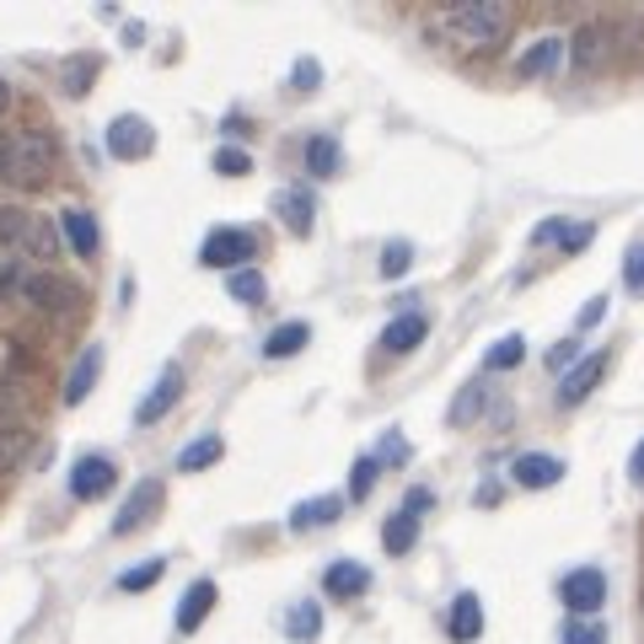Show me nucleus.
<instances>
[{"instance_id": "nucleus-30", "label": "nucleus", "mask_w": 644, "mask_h": 644, "mask_svg": "<svg viewBox=\"0 0 644 644\" xmlns=\"http://www.w3.org/2000/svg\"><path fill=\"white\" fill-rule=\"evenodd\" d=\"M97 81V60L92 55H76V60H65V70H60V87L70 97H87V87Z\"/></svg>"}, {"instance_id": "nucleus-6", "label": "nucleus", "mask_w": 644, "mask_h": 644, "mask_svg": "<svg viewBox=\"0 0 644 644\" xmlns=\"http://www.w3.org/2000/svg\"><path fill=\"white\" fill-rule=\"evenodd\" d=\"M156 151V123L140 113H119L108 123V156L113 161H146Z\"/></svg>"}, {"instance_id": "nucleus-40", "label": "nucleus", "mask_w": 644, "mask_h": 644, "mask_svg": "<svg viewBox=\"0 0 644 644\" xmlns=\"http://www.w3.org/2000/svg\"><path fill=\"white\" fill-rule=\"evenodd\" d=\"M478 408H484V387H478V382H473V387H467V393H462L457 398V408H452V419H473V414H478Z\"/></svg>"}, {"instance_id": "nucleus-4", "label": "nucleus", "mask_w": 644, "mask_h": 644, "mask_svg": "<svg viewBox=\"0 0 644 644\" xmlns=\"http://www.w3.org/2000/svg\"><path fill=\"white\" fill-rule=\"evenodd\" d=\"M22 301H28L38 317H55L60 328H76L81 311H87V290H81L76 279H65L60 269H38V275L28 279V290H22Z\"/></svg>"}, {"instance_id": "nucleus-1", "label": "nucleus", "mask_w": 644, "mask_h": 644, "mask_svg": "<svg viewBox=\"0 0 644 644\" xmlns=\"http://www.w3.org/2000/svg\"><path fill=\"white\" fill-rule=\"evenodd\" d=\"M435 32L446 38V43H457L467 55H478V49H499L505 43V32H511V6L505 0H462L452 6Z\"/></svg>"}, {"instance_id": "nucleus-33", "label": "nucleus", "mask_w": 644, "mask_h": 644, "mask_svg": "<svg viewBox=\"0 0 644 644\" xmlns=\"http://www.w3.org/2000/svg\"><path fill=\"white\" fill-rule=\"evenodd\" d=\"M522 355H526V338L522 334H505L489 349V360H484V366H489V370H511V366H522Z\"/></svg>"}, {"instance_id": "nucleus-3", "label": "nucleus", "mask_w": 644, "mask_h": 644, "mask_svg": "<svg viewBox=\"0 0 644 644\" xmlns=\"http://www.w3.org/2000/svg\"><path fill=\"white\" fill-rule=\"evenodd\" d=\"M0 247L49 269L55 252H60V226L49 215H32V210H0Z\"/></svg>"}, {"instance_id": "nucleus-19", "label": "nucleus", "mask_w": 644, "mask_h": 644, "mask_svg": "<svg viewBox=\"0 0 644 644\" xmlns=\"http://www.w3.org/2000/svg\"><path fill=\"white\" fill-rule=\"evenodd\" d=\"M323 585H328V596H366L370 591V569L366 564H355V558H338V564H328V575H323Z\"/></svg>"}, {"instance_id": "nucleus-12", "label": "nucleus", "mask_w": 644, "mask_h": 644, "mask_svg": "<svg viewBox=\"0 0 644 644\" xmlns=\"http://www.w3.org/2000/svg\"><path fill=\"white\" fill-rule=\"evenodd\" d=\"M102 360H108V355H102V344L81 349V360L70 366V376H65V393H60L65 408H81V403H87V393H92L97 376H102Z\"/></svg>"}, {"instance_id": "nucleus-17", "label": "nucleus", "mask_w": 644, "mask_h": 644, "mask_svg": "<svg viewBox=\"0 0 644 644\" xmlns=\"http://www.w3.org/2000/svg\"><path fill=\"white\" fill-rule=\"evenodd\" d=\"M178 398H184V370H161V382H156L151 393L140 398V408H135V419H140V425H156Z\"/></svg>"}, {"instance_id": "nucleus-22", "label": "nucleus", "mask_w": 644, "mask_h": 644, "mask_svg": "<svg viewBox=\"0 0 644 644\" xmlns=\"http://www.w3.org/2000/svg\"><path fill=\"white\" fill-rule=\"evenodd\" d=\"M564 49H569L564 38H537L522 60H516V70H522V76H548V70H558V65H564Z\"/></svg>"}, {"instance_id": "nucleus-25", "label": "nucleus", "mask_w": 644, "mask_h": 644, "mask_svg": "<svg viewBox=\"0 0 644 644\" xmlns=\"http://www.w3.org/2000/svg\"><path fill=\"white\" fill-rule=\"evenodd\" d=\"M307 344H311L307 323H285V328H275V334L264 338V355H269V360H290V355H301Z\"/></svg>"}, {"instance_id": "nucleus-32", "label": "nucleus", "mask_w": 644, "mask_h": 644, "mask_svg": "<svg viewBox=\"0 0 644 644\" xmlns=\"http://www.w3.org/2000/svg\"><path fill=\"white\" fill-rule=\"evenodd\" d=\"M28 446H32V435H28V429L0 425V473H6V467H17V462L28 457Z\"/></svg>"}, {"instance_id": "nucleus-11", "label": "nucleus", "mask_w": 644, "mask_h": 644, "mask_svg": "<svg viewBox=\"0 0 644 644\" xmlns=\"http://www.w3.org/2000/svg\"><path fill=\"white\" fill-rule=\"evenodd\" d=\"M607 376V349H596V355H585L575 370H564V382H558V408H575V403L591 398V387Z\"/></svg>"}, {"instance_id": "nucleus-24", "label": "nucleus", "mask_w": 644, "mask_h": 644, "mask_svg": "<svg viewBox=\"0 0 644 644\" xmlns=\"http://www.w3.org/2000/svg\"><path fill=\"white\" fill-rule=\"evenodd\" d=\"M0 425H11V429L32 425V398L11 382V376H0Z\"/></svg>"}, {"instance_id": "nucleus-36", "label": "nucleus", "mask_w": 644, "mask_h": 644, "mask_svg": "<svg viewBox=\"0 0 644 644\" xmlns=\"http://www.w3.org/2000/svg\"><path fill=\"white\" fill-rule=\"evenodd\" d=\"M564 644H607V628H602L596 617H575V623L564 628Z\"/></svg>"}, {"instance_id": "nucleus-38", "label": "nucleus", "mask_w": 644, "mask_h": 644, "mask_svg": "<svg viewBox=\"0 0 644 644\" xmlns=\"http://www.w3.org/2000/svg\"><path fill=\"white\" fill-rule=\"evenodd\" d=\"M215 172H226V178H242V172H252V156L237 151V146H220V151H215Z\"/></svg>"}, {"instance_id": "nucleus-15", "label": "nucleus", "mask_w": 644, "mask_h": 644, "mask_svg": "<svg viewBox=\"0 0 644 644\" xmlns=\"http://www.w3.org/2000/svg\"><path fill=\"white\" fill-rule=\"evenodd\" d=\"M275 215L296 231V237H307L311 220H317V199H311L307 188H279V194H275Z\"/></svg>"}, {"instance_id": "nucleus-16", "label": "nucleus", "mask_w": 644, "mask_h": 644, "mask_svg": "<svg viewBox=\"0 0 644 644\" xmlns=\"http://www.w3.org/2000/svg\"><path fill=\"white\" fill-rule=\"evenodd\" d=\"M215 602H220V591H215V581H194L184 591V602H178V634H194L205 617L215 613Z\"/></svg>"}, {"instance_id": "nucleus-29", "label": "nucleus", "mask_w": 644, "mask_h": 644, "mask_svg": "<svg viewBox=\"0 0 644 644\" xmlns=\"http://www.w3.org/2000/svg\"><path fill=\"white\" fill-rule=\"evenodd\" d=\"M285 634H290V640H317V634H323V607H317V602H296V607L285 613Z\"/></svg>"}, {"instance_id": "nucleus-10", "label": "nucleus", "mask_w": 644, "mask_h": 644, "mask_svg": "<svg viewBox=\"0 0 644 644\" xmlns=\"http://www.w3.org/2000/svg\"><path fill=\"white\" fill-rule=\"evenodd\" d=\"M113 484H119V467L108 457H76V467H70V494L76 499H102V494H113Z\"/></svg>"}, {"instance_id": "nucleus-42", "label": "nucleus", "mask_w": 644, "mask_h": 644, "mask_svg": "<svg viewBox=\"0 0 644 644\" xmlns=\"http://www.w3.org/2000/svg\"><path fill=\"white\" fill-rule=\"evenodd\" d=\"M575 355H581V344H553V349H548V366H553V370H564V366L575 370Z\"/></svg>"}, {"instance_id": "nucleus-41", "label": "nucleus", "mask_w": 644, "mask_h": 644, "mask_svg": "<svg viewBox=\"0 0 644 644\" xmlns=\"http://www.w3.org/2000/svg\"><path fill=\"white\" fill-rule=\"evenodd\" d=\"M376 462H408V440H403L398 429H387V440H382V457Z\"/></svg>"}, {"instance_id": "nucleus-7", "label": "nucleus", "mask_w": 644, "mask_h": 644, "mask_svg": "<svg viewBox=\"0 0 644 644\" xmlns=\"http://www.w3.org/2000/svg\"><path fill=\"white\" fill-rule=\"evenodd\" d=\"M617 43H623V28L617 22H585L575 32V43H569V60L581 65V70H602V65L617 60Z\"/></svg>"}, {"instance_id": "nucleus-31", "label": "nucleus", "mask_w": 644, "mask_h": 644, "mask_svg": "<svg viewBox=\"0 0 644 644\" xmlns=\"http://www.w3.org/2000/svg\"><path fill=\"white\" fill-rule=\"evenodd\" d=\"M226 290H231L237 301H247V307H264V296H269V285H264L258 269H237V275H226Z\"/></svg>"}, {"instance_id": "nucleus-26", "label": "nucleus", "mask_w": 644, "mask_h": 644, "mask_svg": "<svg viewBox=\"0 0 644 644\" xmlns=\"http://www.w3.org/2000/svg\"><path fill=\"white\" fill-rule=\"evenodd\" d=\"M414 543H419V516H414V511H393L387 526H382V548H387V553H408Z\"/></svg>"}, {"instance_id": "nucleus-14", "label": "nucleus", "mask_w": 644, "mask_h": 644, "mask_svg": "<svg viewBox=\"0 0 644 644\" xmlns=\"http://www.w3.org/2000/svg\"><path fill=\"white\" fill-rule=\"evenodd\" d=\"M429 334V317L425 311H403V317H393L387 323V334H382V349L387 355H408V349H419Z\"/></svg>"}, {"instance_id": "nucleus-45", "label": "nucleus", "mask_w": 644, "mask_h": 644, "mask_svg": "<svg viewBox=\"0 0 644 644\" xmlns=\"http://www.w3.org/2000/svg\"><path fill=\"white\" fill-rule=\"evenodd\" d=\"M429 499H435L429 489H408V505H403V511H414V516H419V511H429Z\"/></svg>"}, {"instance_id": "nucleus-28", "label": "nucleus", "mask_w": 644, "mask_h": 644, "mask_svg": "<svg viewBox=\"0 0 644 644\" xmlns=\"http://www.w3.org/2000/svg\"><path fill=\"white\" fill-rule=\"evenodd\" d=\"M220 457H226V440H220V435H199L194 446L178 452V467H184V473H199V467H210V462H220Z\"/></svg>"}, {"instance_id": "nucleus-47", "label": "nucleus", "mask_w": 644, "mask_h": 644, "mask_svg": "<svg viewBox=\"0 0 644 644\" xmlns=\"http://www.w3.org/2000/svg\"><path fill=\"white\" fill-rule=\"evenodd\" d=\"M11 113V87H6V76H0V119Z\"/></svg>"}, {"instance_id": "nucleus-44", "label": "nucleus", "mask_w": 644, "mask_h": 644, "mask_svg": "<svg viewBox=\"0 0 644 644\" xmlns=\"http://www.w3.org/2000/svg\"><path fill=\"white\" fill-rule=\"evenodd\" d=\"M607 317V296H596V301H585V311H581V328H596Z\"/></svg>"}, {"instance_id": "nucleus-37", "label": "nucleus", "mask_w": 644, "mask_h": 644, "mask_svg": "<svg viewBox=\"0 0 644 644\" xmlns=\"http://www.w3.org/2000/svg\"><path fill=\"white\" fill-rule=\"evenodd\" d=\"M376 473H382V462H376V457L355 462V473H349V499H366L370 484H376Z\"/></svg>"}, {"instance_id": "nucleus-23", "label": "nucleus", "mask_w": 644, "mask_h": 644, "mask_svg": "<svg viewBox=\"0 0 644 644\" xmlns=\"http://www.w3.org/2000/svg\"><path fill=\"white\" fill-rule=\"evenodd\" d=\"M338 516H344V499H338V494H323V499H301V505L290 511V526L307 532V526H328V522H338Z\"/></svg>"}, {"instance_id": "nucleus-2", "label": "nucleus", "mask_w": 644, "mask_h": 644, "mask_svg": "<svg viewBox=\"0 0 644 644\" xmlns=\"http://www.w3.org/2000/svg\"><path fill=\"white\" fill-rule=\"evenodd\" d=\"M55 161H60V140L49 129H17V135L0 129V184L17 188L49 184Z\"/></svg>"}, {"instance_id": "nucleus-27", "label": "nucleus", "mask_w": 644, "mask_h": 644, "mask_svg": "<svg viewBox=\"0 0 644 644\" xmlns=\"http://www.w3.org/2000/svg\"><path fill=\"white\" fill-rule=\"evenodd\" d=\"M338 161H344V156H338L334 135H311V140H307V172H311V178H334Z\"/></svg>"}, {"instance_id": "nucleus-9", "label": "nucleus", "mask_w": 644, "mask_h": 644, "mask_svg": "<svg viewBox=\"0 0 644 644\" xmlns=\"http://www.w3.org/2000/svg\"><path fill=\"white\" fill-rule=\"evenodd\" d=\"M558 591H564V607H569V613H575V617H591L596 607H602V602H607V575H602L596 564H585V569H569Z\"/></svg>"}, {"instance_id": "nucleus-20", "label": "nucleus", "mask_w": 644, "mask_h": 644, "mask_svg": "<svg viewBox=\"0 0 644 644\" xmlns=\"http://www.w3.org/2000/svg\"><path fill=\"white\" fill-rule=\"evenodd\" d=\"M591 237H596V226H591V220H548V226H537V231H532V242H558L564 252H581Z\"/></svg>"}, {"instance_id": "nucleus-34", "label": "nucleus", "mask_w": 644, "mask_h": 644, "mask_svg": "<svg viewBox=\"0 0 644 644\" xmlns=\"http://www.w3.org/2000/svg\"><path fill=\"white\" fill-rule=\"evenodd\" d=\"M161 569H167V558H146L140 569H123L119 575V591H151L161 581Z\"/></svg>"}, {"instance_id": "nucleus-8", "label": "nucleus", "mask_w": 644, "mask_h": 644, "mask_svg": "<svg viewBox=\"0 0 644 644\" xmlns=\"http://www.w3.org/2000/svg\"><path fill=\"white\" fill-rule=\"evenodd\" d=\"M161 505H167V489H161V478H140L135 494L119 505V516H113V537H129V532H140V526H151L161 516Z\"/></svg>"}, {"instance_id": "nucleus-39", "label": "nucleus", "mask_w": 644, "mask_h": 644, "mask_svg": "<svg viewBox=\"0 0 644 644\" xmlns=\"http://www.w3.org/2000/svg\"><path fill=\"white\" fill-rule=\"evenodd\" d=\"M623 285H628L634 296H644V242L628 247V258H623Z\"/></svg>"}, {"instance_id": "nucleus-13", "label": "nucleus", "mask_w": 644, "mask_h": 644, "mask_svg": "<svg viewBox=\"0 0 644 644\" xmlns=\"http://www.w3.org/2000/svg\"><path fill=\"white\" fill-rule=\"evenodd\" d=\"M511 478H516L522 489H553V484L564 478V462L548 457V452H526V457L511 462Z\"/></svg>"}, {"instance_id": "nucleus-43", "label": "nucleus", "mask_w": 644, "mask_h": 644, "mask_svg": "<svg viewBox=\"0 0 644 644\" xmlns=\"http://www.w3.org/2000/svg\"><path fill=\"white\" fill-rule=\"evenodd\" d=\"M290 81H296V87H317V81H323V70H317V60H301L296 70H290Z\"/></svg>"}, {"instance_id": "nucleus-18", "label": "nucleus", "mask_w": 644, "mask_h": 644, "mask_svg": "<svg viewBox=\"0 0 644 644\" xmlns=\"http://www.w3.org/2000/svg\"><path fill=\"white\" fill-rule=\"evenodd\" d=\"M446 628H452L457 644H473L484 634V602H478L473 591H462L457 602H452V613H446Z\"/></svg>"}, {"instance_id": "nucleus-5", "label": "nucleus", "mask_w": 644, "mask_h": 644, "mask_svg": "<svg viewBox=\"0 0 644 644\" xmlns=\"http://www.w3.org/2000/svg\"><path fill=\"white\" fill-rule=\"evenodd\" d=\"M252 252H258V237L252 231H237V226H220V231H210L205 237V247H199V264L205 269H247L252 264Z\"/></svg>"}, {"instance_id": "nucleus-21", "label": "nucleus", "mask_w": 644, "mask_h": 644, "mask_svg": "<svg viewBox=\"0 0 644 644\" xmlns=\"http://www.w3.org/2000/svg\"><path fill=\"white\" fill-rule=\"evenodd\" d=\"M60 231L70 237V252H76V258H92L97 247H102V231H97V220L87 210H65Z\"/></svg>"}, {"instance_id": "nucleus-46", "label": "nucleus", "mask_w": 644, "mask_h": 644, "mask_svg": "<svg viewBox=\"0 0 644 644\" xmlns=\"http://www.w3.org/2000/svg\"><path fill=\"white\" fill-rule=\"evenodd\" d=\"M628 478H634V484H644V440L634 446V457H628Z\"/></svg>"}, {"instance_id": "nucleus-35", "label": "nucleus", "mask_w": 644, "mask_h": 644, "mask_svg": "<svg viewBox=\"0 0 644 644\" xmlns=\"http://www.w3.org/2000/svg\"><path fill=\"white\" fill-rule=\"evenodd\" d=\"M408 264H414V247H408V242H387V247H382V275H387V279L408 275Z\"/></svg>"}]
</instances>
